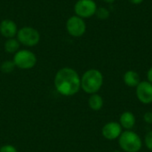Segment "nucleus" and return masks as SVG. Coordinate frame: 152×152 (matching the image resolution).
<instances>
[{"mask_svg":"<svg viewBox=\"0 0 152 152\" xmlns=\"http://www.w3.org/2000/svg\"><path fill=\"white\" fill-rule=\"evenodd\" d=\"M53 83L56 91L64 96H72L81 88V78L78 73L69 67L62 68L57 71Z\"/></svg>","mask_w":152,"mask_h":152,"instance_id":"1","label":"nucleus"},{"mask_svg":"<svg viewBox=\"0 0 152 152\" xmlns=\"http://www.w3.org/2000/svg\"><path fill=\"white\" fill-rule=\"evenodd\" d=\"M103 84V76L98 69L86 70L81 77V88L87 94H96Z\"/></svg>","mask_w":152,"mask_h":152,"instance_id":"2","label":"nucleus"},{"mask_svg":"<svg viewBox=\"0 0 152 152\" xmlns=\"http://www.w3.org/2000/svg\"><path fill=\"white\" fill-rule=\"evenodd\" d=\"M118 142L121 149L126 152H138L142 148V140L140 136L133 131H125L121 133Z\"/></svg>","mask_w":152,"mask_h":152,"instance_id":"3","label":"nucleus"},{"mask_svg":"<svg viewBox=\"0 0 152 152\" xmlns=\"http://www.w3.org/2000/svg\"><path fill=\"white\" fill-rule=\"evenodd\" d=\"M16 38L20 45L27 47H33L39 43L40 34L35 28L30 26H24L18 29Z\"/></svg>","mask_w":152,"mask_h":152,"instance_id":"4","label":"nucleus"},{"mask_svg":"<svg viewBox=\"0 0 152 152\" xmlns=\"http://www.w3.org/2000/svg\"><path fill=\"white\" fill-rule=\"evenodd\" d=\"M37 61L36 54L28 49L19 50L14 53L12 59L15 67L20 69H30L34 68L37 64Z\"/></svg>","mask_w":152,"mask_h":152,"instance_id":"5","label":"nucleus"},{"mask_svg":"<svg viewBox=\"0 0 152 152\" xmlns=\"http://www.w3.org/2000/svg\"><path fill=\"white\" fill-rule=\"evenodd\" d=\"M96 10L97 5L94 0H77L74 5V12L76 15L82 19L94 16Z\"/></svg>","mask_w":152,"mask_h":152,"instance_id":"6","label":"nucleus"},{"mask_svg":"<svg viewBox=\"0 0 152 152\" xmlns=\"http://www.w3.org/2000/svg\"><path fill=\"white\" fill-rule=\"evenodd\" d=\"M66 29L71 37H80L86 31V24L84 19L77 15H73L67 20Z\"/></svg>","mask_w":152,"mask_h":152,"instance_id":"7","label":"nucleus"},{"mask_svg":"<svg viewBox=\"0 0 152 152\" xmlns=\"http://www.w3.org/2000/svg\"><path fill=\"white\" fill-rule=\"evenodd\" d=\"M136 95L139 101L144 104L152 102V84L149 81L140 82L136 86Z\"/></svg>","mask_w":152,"mask_h":152,"instance_id":"8","label":"nucleus"},{"mask_svg":"<svg viewBox=\"0 0 152 152\" xmlns=\"http://www.w3.org/2000/svg\"><path fill=\"white\" fill-rule=\"evenodd\" d=\"M18 32L17 24L11 19H4L0 22V34L7 38L15 37Z\"/></svg>","mask_w":152,"mask_h":152,"instance_id":"9","label":"nucleus"},{"mask_svg":"<svg viewBox=\"0 0 152 152\" xmlns=\"http://www.w3.org/2000/svg\"><path fill=\"white\" fill-rule=\"evenodd\" d=\"M121 133H122V127L120 124L117 122L107 123L102 128V135L104 136V138L110 141L119 137Z\"/></svg>","mask_w":152,"mask_h":152,"instance_id":"10","label":"nucleus"},{"mask_svg":"<svg viewBox=\"0 0 152 152\" xmlns=\"http://www.w3.org/2000/svg\"><path fill=\"white\" fill-rule=\"evenodd\" d=\"M124 82L130 87H136L140 83V77L136 71L128 70L124 75Z\"/></svg>","mask_w":152,"mask_h":152,"instance_id":"11","label":"nucleus"},{"mask_svg":"<svg viewBox=\"0 0 152 152\" xmlns=\"http://www.w3.org/2000/svg\"><path fill=\"white\" fill-rule=\"evenodd\" d=\"M120 124H121L120 125L121 126H123L124 128H126L127 130L133 128L134 124H135L134 115L132 112H129V111L124 112L120 117Z\"/></svg>","mask_w":152,"mask_h":152,"instance_id":"12","label":"nucleus"},{"mask_svg":"<svg viewBox=\"0 0 152 152\" xmlns=\"http://www.w3.org/2000/svg\"><path fill=\"white\" fill-rule=\"evenodd\" d=\"M20 44L18 41L17 38L12 37V38H7L6 41L4 44V49L6 53L14 54L20 50Z\"/></svg>","mask_w":152,"mask_h":152,"instance_id":"13","label":"nucleus"},{"mask_svg":"<svg viewBox=\"0 0 152 152\" xmlns=\"http://www.w3.org/2000/svg\"><path fill=\"white\" fill-rule=\"evenodd\" d=\"M88 104H89V107L93 110H95V111L100 110L103 106V99L101 95L97 94H93L89 97Z\"/></svg>","mask_w":152,"mask_h":152,"instance_id":"14","label":"nucleus"},{"mask_svg":"<svg viewBox=\"0 0 152 152\" xmlns=\"http://www.w3.org/2000/svg\"><path fill=\"white\" fill-rule=\"evenodd\" d=\"M15 69V64L12 61H4L0 65V70L4 74L12 73Z\"/></svg>","mask_w":152,"mask_h":152,"instance_id":"15","label":"nucleus"},{"mask_svg":"<svg viewBox=\"0 0 152 152\" xmlns=\"http://www.w3.org/2000/svg\"><path fill=\"white\" fill-rule=\"evenodd\" d=\"M95 15L97 16L98 19L100 20H107L110 15V11L105 8V7H97V10H96V12H95Z\"/></svg>","mask_w":152,"mask_h":152,"instance_id":"16","label":"nucleus"},{"mask_svg":"<svg viewBox=\"0 0 152 152\" xmlns=\"http://www.w3.org/2000/svg\"><path fill=\"white\" fill-rule=\"evenodd\" d=\"M0 152H18L17 151V149L11 145V144H5V145H3L1 148H0Z\"/></svg>","mask_w":152,"mask_h":152,"instance_id":"17","label":"nucleus"},{"mask_svg":"<svg viewBox=\"0 0 152 152\" xmlns=\"http://www.w3.org/2000/svg\"><path fill=\"white\" fill-rule=\"evenodd\" d=\"M145 144L149 150L152 151V131H150L145 135Z\"/></svg>","mask_w":152,"mask_h":152,"instance_id":"18","label":"nucleus"},{"mask_svg":"<svg viewBox=\"0 0 152 152\" xmlns=\"http://www.w3.org/2000/svg\"><path fill=\"white\" fill-rule=\"evenodd\" d=\"M143 119L146 123L152 124V112H147L146 114H144Z\"/></svg>","mask_w":152,"mask_h":152,"instance_id":"19","label":"nucleus"},{"mask_svg":"<svg viewBox=\"0 0 152 152\" xmlns=\"http://www.w3.org/2000/svg\"><path fill=\"white\" fill-rule=\"evenodd\" d=\"M147 77H148V81L152 84V67L149 69V71L147 73Z\"/></svg>","mask_w":152,"mask_h":152,"instance_id":"20","label":"nucleus"},{"mask_svg":"<svg viewBox=\"0 0 152 152\" xmlns=\"http://www.w3.org/2000/svg\"><path fill=\"white\" fill-rule=\"evenodd\" d=\"M129 2L134 4H140L143 2V0H129Z\"/></svg>","mask_w":152,"mask_h":152,"instance_id":"21","label":"nucleus"},{"mask_svg":"<svg viewBox=\"0 0 152 152\" xmlns=\"http://www.w3.org/2000/svg\"><path fill=\"white\" fill-rule=\"evenodd\" d=\"M104 2H106V3H108V4H112V3H114L116 0H103Z\"/></svg>","mask_w":152,"mask_h":152,"instance_id":"22","label":"nucleus"},{"mask_svg":"<svg viewBox=\"0 0 152 152\" xmlns=\"http://www.w3.org/2000/svg\"><path fill=\"white\" fill-rule=\"evenodd\" d=\"M113 152H120V151H113Z\"/></svg>","mask_w":152,"mask_h":152,"instance_id":"23","label":"nucleus"}]
</instances>
